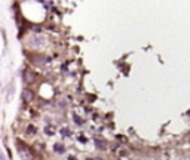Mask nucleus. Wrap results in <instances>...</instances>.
I'll return each instance as SVG.
<instances>
[{"mask_svg": "<svg viewBox=\"0 0 190 160\" xmlns=\"http://www.w3.org/2000/svg\"><path fill=\"white\" fill-rule=\"evenodd\" d=\"M28 45H30L31 48H39V46H42V45H43L42 36H40V34H34V36L28 40Z\"/></svg>", "mask_w": 190, "mask_h": 160, "instance_id": "f257e3e1", "label": "nucleus"}, {"mask_svg": "<svg viewBox=\"0 0 190 160\" xmlns=\"http://www.w3.org/2000/svg\"><path fill=\"white\" fill-rule=\"evenodd\" d=\"M22 99H24L25 102H30V101L33 99V93H31L28 89H24V92H22Z\"/></svg>", "mask_w": 190, "mask_h": 160, "instance_id": "f03ea898", "label": "nucleus"}, {"mask_svg": "<svg viewBox=\"0 0 190 160\" xmlns=\"http://www.w3.org/2000/svg\"><path fill=\"white\" fill-rule=\"evenodd\" d=\"M95 144H97V147H98V148H106V142H104V141L97 139V141H95Z\"/></svg>", "mask_w": 190, "mask_h": 160, "instance_id": "7ed1b4c3", "label": "nucleus"}, {"mask_svg": "<svg viewBox=\"0 0 190 160\" xmlns=\"http://www.w3.org/2000/svg\"><path fill=\"white\" fill-rule=\"evenodd\" d=\"M27 133H28V135H34V133H36V127H34V126H30L28 130H27Z\"/></svg>", "mask_w": 190, "mask_h": 160, "instance_id": "20e7f679", "label": "nucleus"}, {"mask_svg": "<svg viewBox=\"0 0 190 160\" xmlns=\"http://www.w3.org/2000/svg\"><path fill=\"white\" fill-rule=\"evenodd\" d=\"M55 150H57V151H59V153H62V151H64L62 145H59V144H57V145H55Z\"/></svg>", "mask_w": 190, "mask_h": 160, "instance_id": "39448f33", "label": "nucleus"}]
</instances>
